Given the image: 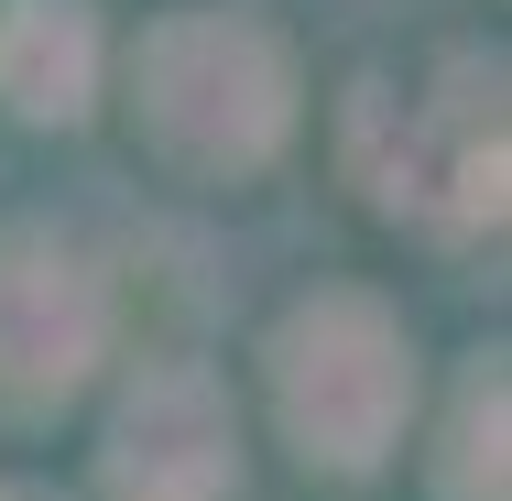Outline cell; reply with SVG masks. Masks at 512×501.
<instances>
[{
  "label": "cell",
  "mask_w": 512,
  "mask_h": 501,
  "mask_svg": "<svg viewBox=\"0 0 512 501\" xmlns=\"http://www.w3.org/2000/svg\"><path fill=\"white\" fill-rule=\"evenodd\" d=\"M109 491L120 501H218L229 491V414L197 371H153L109 425Z\"/></svg>",
  "instance_id": "cell-4"
},
{
  "label": "cell",
  "mask_w": 512,
  "mask_h": 501,
  "mask_svg": "<svg viewBox=\"0 0 512 501\" xmlns=\"http://www.w3.org/2000/svg\"><path fill=\"white\" fill-rule=\"evenodd\" d=\"M153 142L186 164H251L284 131V55L251 22H164L142 55Z\"/></svg>",
  "instance_id": "cell-2"
},
{
  "label": "cell",
  "mask_w": 512,
  "mask_h": 501,
  "mask_svg": "<svg viewBox=\"0 0 512 501\" xmlns=\"http://www.w3.org/2000/svg\"><path fill=\"white\" fill-rule=\"evenodd\" d=\"M88 77H99V33H88L77 0H22L0 22V99L22 120H77Z\"/></svg>",
  "instance_id": "cell-5"
},
{
  "label": "cell",
  "mask_w": 512,
  "mask_h": 501,
  "mask_svg": "<svg viewBox=\"0 0 512 501\" xmlns=\"http://www.w3.org/2000/svg\"><path fill=\"white\" fill-rule=\"evenodd\" d=\"M447 501H502V371H480L447 436Z\"/></svg>",
  "instance_id": "cell-6"
},
{
  "label": "cell",
  "mask_w": 512,
  "mask_h": 501,
  "mask_svg": "<svg viewBox=\"0 0 512 501\" xmlns=\"http://www.w3.org/2000/svg\"><path fill=\"white\" fill-rule=\"evenodd\" d=\"M273 393H284V425L306 436V458H327V469H382V447L404 425V338L382 327V305L327 295V305H306L284 327Z\"/></svg>",
  "instance_id": "cell-1"
},
{
  "label": "cell",
  "mask_w": 512,
  "mask_h": 501,
  "mask_svg": "<svg viewBox=\"0 0 512 501\" xmlns=\"http://www.w3.org/2000/svg\"><path fill=\"white\" fill-rule=\"evenodd\" d=\"M99 360V284L55 240H0V414H44Z\"/></svg>",
  "instance_id": "cell-3"
},
{
  "label": "cell",
  "mask_w": 512,
  "mask_h": 501,
  "mask_svg": "<svg viewBox=\"0 0 512 501\" xmlns=\"http://www.w3.org/2000/svg\"><path fill=\"white\" fill-rule=\"evenodd\" d=\"M0 501H44V491H0Z\"/></svg>",
  "instance_id": "cell-7"
}]
</instances>
